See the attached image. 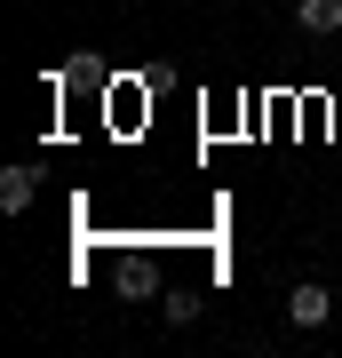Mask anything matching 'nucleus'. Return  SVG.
I'll return each instance as SVG.
<instances>
[{
  "instance_id": "nucleus-1",
  "label": "nucleus",
  "mask_w": 342,
  "mask_h": 358,
  "mask_svg": "<svg viewBox=\"0 0 342 358\" xmlns=\"http://www.w3.org/2000/svg\"><path fill=\"white\" fill-rule=\"evenodd\" d=\"M112 287L127 294V303H143V294H167V279H159V263H152V255H127V263H112Z\"/></svg>"
},
{
  "instance_id": "nucleus-2",
  "label": "nucleus",
  "mask_w": 342,
  "mask_h": 358,
  "mask_svg": "<svg viewBox=\"0 0 342 358\" xmlns=\"http://www.w3.org/2000/svg\"><path fill=\"white\" fill-rule=\"evenodd\" d=\"M287 319H294V327H327V319H334V294L318 287V279H303V287L287 294Z\"/></svg>"
},
{
  "instance_id": "nucleus-3",
  "label": "nucleus",
  "mask_w": 342,
  "mask_h": 358,
  "mask_svg": "<svg viewBox=\"0 0 342 358\" xmlns=\"http://www.w3.org/2000/svg\"><path fill=\"white\" fill-rule=\"evenodd\" d=\"M32 192H40V176H32V167H0V215H24Z\"/></svg>"
},
{
  "instance_id": "nucleus-4",
  "label": "nucleus",
  "mask_w": 342,
  "mask_h": 358,
  "mask_svg": "<svg viewBox=\"0 0 342 358\" xmlns=\"http://www.w3.org/2000/svg\"><path fill=\"white\" fill-rule=\"evenodd\" d=\"M294 24L318 32V40H334L342 32V0H294Z\"/></svg>"
},
{
  "instance_id": "nucleus-5",
  "label": "nucleus",
  "mask_w": 342,
  "mask_h": 358,
  "mask_svg": "<svg viewBox=\"0 0 342 358\" xmlns=\"http://www.w3.org/2000/svg\"><path fill=\"white\" fill-rule=\"evenodd\" d=\"M199 310H207V303H199V287H167V294H159V319H167V327H191Z\"/></svg>"
}]
</instances>
